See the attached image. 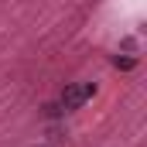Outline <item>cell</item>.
Here are the masks:
<instances>
[{"label": "cell", "instance_id": "cell-1", "mask_svg": "<svg viewBox=\"0 0 147 147\" xmlns=\"http://www.w3.org/2000/svg\"><path fill=\"white\" fill-rule=\"evenodd\" d=\"M96 96V82H82V86H69L65 92H62V99H58V106L62 110H79L86 99H92Z\"/></svg>", "mask_w": 147, "mask_h": 147}, {"label": "cell", "instance_id": "cell-2", "mask_svg": "<svg viewBox=\"0 0 147 147\" xmlns=\"http://www.w3.org/2000/svg\"><path fill=\"white\" fill-rule=\"evenodd\" d=\"M113 65H116V69H123V72H130V69L137 65V58H134V55H127V58H120V55H116V58H113Z\"/></svg>", "mask_w": 147, "mask_h": 147}, {"label": "cell", "instance_id": "cell-3", "mask_svg": "<svg viewBox=\"0 0 147 147\" xmlns=\"http://www.w3.org/2000/svg\"><path fill=\"white\" fill-rule=\"evenodd\" d=\"M58 113H65L58 103H48V106H45V116H58Z\"/></svg>", "mask_w": 147, "mask_h": 147}]
</instances>
